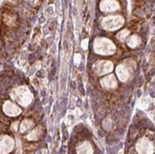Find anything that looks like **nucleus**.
Masks as SVG:
<instances>
[{"mask_svg":"<svg viewBox=\"0 0 155 154\" xmlns=\"http://www.w3.org/2000/svg\"><path fill=\"white\" fill-rule=\"evenodd\" d=\"M11 97L21 106H27L33 100V94L26 87H20L12 90Z\"/></svg>","mask_w":155,"mask_h":154,"instance_id":"nucleus-1","label":"nucleus"},{"mask_svg":"<svg viewBox=\"0 0 155 154\" xmlns=\"http://www.w3.org/2000/svg\"><path fill=\"white\" fill-rule=\"evenodd\" d=\"M94 49L101 55H112L116 50L114 44L107 38H97L94 42Z\"/></svg>","mask_w":155,"mask_h":154,"instance_id":"nucleus-2","label":"nucleus"},{"mask_svg":"<svg viewBox=\"0 0 155 154\" xmlns=\"http://www.w3.org/2000/svg\"><path fill=\"white\" fill-rule=\"evenodd\" d=\"M124 20L121 16H110L102 21V27L107 31H115L124 24Z\"/></svg>","mask_w":155,"mask_h":154,"instance_id":"nucleus-3","label":"nucleus"},{"mask_svg":"<svg viewBox=\"0 0 155 154\" xmlns=\"http://www.w3.org/2000/svg\"><path fill=\"white\" fill-rule=\"evenodd\" d=\"M94 72L98 75H103L110 73L114 70V64L109 61H97L93 66Z\"/></svg>","mask_w":155,"mask_h":154,"instance_id":"nucleus-4","label":"nucleus"},{"mask_svg":"<svg viewBox=\"0 0 155 154\" xmlns=\"http://www.w3.org/2000/svg\"><path fill=\"white\" fill-rule=\"evenodd\" d=\"M136 149L139 154H152L154 151V146L148 138L144 137L139 139L137 143Z\"/></svg>","mask_w":155,"mask_h":154,"instance_id":"nucleus-5","label":"nucleus"},{"mask_svg":"<svg viewBox=\"0 0 155 154\" xmlns=\"http://www.w3.org/2000/svg\"><path fill=\"white\" fill-rule=\"evenodd\" d=\"M100 8L103 12H112L117 10L120 6L115 0H102L101 2Z\"/></svg>","mask_w":155,"mask_h":154,"instance_id":"nucleus-6","label":"nucleus"},{"mask_svg":"<svg viewBox=\"0 0 155 154\" xmlns=\"http://www.w3.org/2000/svg\"><path fill=\"white\" fill-rule=\"evenodd\" d=\"M3 110L7 115H9V116H17L21 111V109L19 107H17V105H15L10 101L5 102V104L3 106Z\"/></svg>","mask_w":155,"mask_h":154,"instance_id":"nucleus-7","label":"nucleus"},{"mask_svg":"<svg viewBox=\"0 0 155 154\" xmlns=\"http://www.w3.org/2000/svg\"><path fill=\"white\" fill-rule=\"evenodd\" d=\"M13 147H14V140L11 137L8 136H3L1 137V153L6 154L10 152Z\"/></svg>","mask_w":155,"mask_h":154,"instance_id":"nucleus-8","label":"nucleus"},{"mask_svg":"<svg viewBox=\"0 0 155 154\" xmlns=\"http://www.w3.org/2000/svg\"><path fill=\"white\" fill-rule=\"evenodd\" d=\"M116 74H117V76L119 77V79L122 81V82H125L126 80L128 79V76H129V73H128V70L126 68L124 64H121L117 67L116 69Z\"/></svg>","mask_w":155,"mask_h":154,"instance_id":"nucleus-9","label":"nucleus"},{"mask_svg":"<svg viewBox=\"0 0 155 154\" xmlns=\"http://www.w3.org/2000/svg\"><path fill=\"white\" fill-rule=\"evenodd\" d=\"M101 85L106 88H114L117 85V81L114 75H109L101 80Z\"/></svg>","mask_w":155,"mask_h":154,"instance_id":"nucleus-10","label":"nucleus"},{"mask_svg":"<svg viewBox=\"0 0 155 154\" xmlns=\"http://www.w3.org/2000/svg\"><path fill=\"white\" fill-rule=\"evenodd\" d=\"M78 154H93V149L88 142H84L77 148Z\"/></svg>","mask_w":155,"mask_h":154,"instance_id":"nucleus-11","label":"nucleus"},{"mask_svg":"<svg viewBox=\"0 0 155 154\" xmlns=\"http://www.w3.org/2000/svg\"><path fill=\"white\" fill-rule=\"evenodd\" d=\"M139 43V38L137 35H131L127 39V45L130 48H136Z\"/></svg>","mask_w":155,"mask_h":154,"instance_id":"nucleus-12","label":"nucleus"},{"mask_svg":"<svg viewBox=\"0 0 155 154\" xmlns=\"http://www.w3.org/2000/svg\"><path fill=\"white\" fill-rule=\"evenodd\" d=\"M32 125H33V122L31 120H24L21 124V132L24 133L26 130H28L30 127H32Z\"/></svg>","mask_w":155,"mask_h":154,"instance_id":"nucleus-13","label":"nucleus"},{"mask_svg":"<svg viewBox=\"0 0 155 154\" xmlns=\"http://www.w3.org/2000/svg\"><path fill=\"white\" fill-rule=\"evenodd\" d=\"M39 136L38 134V129H35L34 131H32L29 135L27 136V139L28 140H36Z\"/></svg>","mask_w":155,"mask_h":154,"instance_id":"nucleus-14","label":"nucleus"},{"mask_svg":"<svg viewBox=\"0 0 155 154\" xmlns=\"http://www.w3.org/2000/svg\"><path fill=\"white\" fill-rule=\"evenodd\" d=\"M128 34H129V32H128L127 30H124V31H122L121 33H119V34H117V37H118L119 40L124 41V40H125L126 37L128 36Z\"/></svg>","mask_w":155,"mask_h":154,"instance_id":"nucleus-15","label":"nucleus"},{"mask_svg":"<svg viewBox=\"0 0 155 154\" xmlns=\"http://www.w3.org/2000/svg\"><path fill=\"white\" fill-rule=\"evenodd\" d=\"M81 46H82V48H83L84 49H87V46H88V40H87V39H84V40L82 42Z\"/></svg>","mask_w":155,"mask_h":154,"instance_id":"nucleus-16","label":"nucleus"},{"mask_svg":"<svg viewBox=\"0 0 155 154\" xmlns=\"http://www.w3.org/2000/svg\"><path fill=\"white\" fill-rule=\"evenodd\" d=\"M80 61H81V55H80V54H76V55H75V57H74V61H75V63H79Z\"/></svg>","mask_w":155,"mask_h":154,"instance_id":"nucleus-17","label":"nucleus"},{"mask_svg":"<svg viewBox=\"0 0 155 154\" xmlns=\"http://www.w3.org/2000/svg\"><path fill=\"white\" fill-rule=\"evenodd\" d=\"M18 124H19V123L18 122H15L13 124H12V126H11V128L13 129V130H17V128H18Z\"/></svg>","mask_w":155,"mask_h":154,"instance_id":"nucleus-18","label":"nucleus"}]
</instances>
